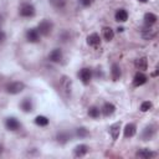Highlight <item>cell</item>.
<instances>
[{
    "label": "cell",
    "mask_w": 159,
    "mask_h": 159,
    "mask_svg": "<svg viewBox=\"0 0 159 159\" xmlns=\"http://www.w3.org/2000/svg\"><path fill=\"white\" fill-rule=\"evenodd\" d=\"M52 27H53L52 22H51L50 20H47V19H43L41 22H39V25H37V31L40 32V35L47 36V35L52 31Z\"/></svg>",
    "instance_id": "obj_1"
},
{
    "label": "cell",
    "mask_w": 159,
    "mask_h": 159,
    "mask_svg": "<svg viewBox=\"0 0 159 159\" xmlns=\"http://www.w3.org/2000/svg\"><path fill=\"white\" fill-rule=\"evenodd\" d=\"M24 88H25L24 82L16 81V82H11V83H9V84L6 86V92L10 93V94H17V93L22 92Z\"/></svg>",
    "instance_id": "obj_2"
},
{
    "label": "cell",
    "mask_w": 159,
    "mask_h": 159,
    "mask_svg": "<svg viewBox=\"0 0 159 159\" xmlns=\"http://www.w3.org/2000/svg\"><path fill=\"white\" fill-rule=\"evenodd\" d=\"M19 12H20V15L24 16V17H31V16L35 15V7H34V5H31V4H29V2H25V4H22V5L20 6Z\"/></svg>",
    "instance_id": "obj_3"
},
{
    "label": "cell",
    "mask_w": 159,
    "mask_h": 159,
    "mask_svg": "<svg viewBox=\"0 0 159 159\" xmlns=\"http://www.w3.org/2000/svg\"><path fill=\"white\" fill-rule=\"evenodd\" d=\"M61 89L63 92V94L66 97H68L71 94V89H72V81L71 78H68L67 76H63L61 80Z\"/></svg>",
    "instance_id": "obj_4"
},
{
    "label": "cell",
    "mask_w": 159,
    "mask_h": 159,
    "mask_svg": "<svg viewBox=\"0 0 159 159\" xmlns=\"http://www.w3.org/2000/svg\"><path fill=\"white\" fill-rule=\"evenodd\" d=\"M26 39L30 42H39L40 41V32L37 31V29H29L26 31Z\"/></svg>",
    "instance_id": "obj_5"
},
{
    "label": "cell",
    "mask_w": 159,
    "mask_h": 159,
    "mask_svg": "<svg viewBox=\"0 0 159 159\" xmlns=\"http://www.w3.org/2000/svg\"><path fill=\"white\" fill-rule=\"evenodd\" d=\"M78 76H80L81 81H82L84 84H88L89 81L92 80V71H91L89 68H82V70L80 71Z\"/></svg>",
    "instance_id": "obj_6"
},
{
    "label": "cell",
    "mask_w": 159,
    "mask_h": 159,
    "mask_svg": "<svg viewBox=\"0 0 159 159\" xmlns=\"http://www.w3.org/2000/svg\"><path fill=\"white\" fill-rule=\"evenodd\" d=\"M138 158H142V159H150V158H154L157 155V153L152 152L150 149L148 148H143V149H139L135 154Z\"/></svg>",
    "instance_id": "obj_7"
},
{
    "label": "cell",
    "mask_w": 159,
    "mask_h": 159,
    "mask_svg": "<svg viewBox=\"0 0 159 159\" xmlns=\"http://www.w3.org/2000/svg\"><path fill=\"white\" fill-rule=\"evenodd\" d=\"M5 125H6V128H7L9 130H17V129L20 128V123H19V120H17L16 118H14V117H9V118H6V120H5Z\"/></svg>",
    "instance_id": "obj_8"
},
{
    "label": "cell",
    "mask_w": 159,
    "mask_h": 159,
    "mask_svg": "<svg viewBox=\"0 0 159 159\" xmlns=\"http://www.w3.org/2000/svg\"><path fill=\"white\" fill-rule=\"evenodd\" d=\"M155 35H157L155 30H153L150 26H147L145 25V27L142 29V37L144 40H152V39L155 37Z\"/></svg>",
    "instance_id": "obj_9"
},
{
    "label": "cell",
    "mask_w": 159,
    "mask_h": 159,
    "mask_svg": "<svg viewBox=\"0 0 159 159\" xmlns=\"http://www.w3.org/2000/svg\"><path fill=\"white\" fill-rule=\"evenodd\" d=\"M147 81H148V77L143 72H138V73H135V76L133 78V84L139 87V86H143Z\"/></svg>",
    "instance_id": "obj_10"
},
{
    "label": "cell",
    "mask_w": 159,
    "mask_h": 159,
    "mask_svg": "<svg viewBox=\"0 0 159 159\" xmlns=\"http://www.w3.org/2000/svg\"><path fill=\"white\" fill-rule=\"evenodd\" d=\"M114 17L118 22H125L128 20V11L125 9H118L114 14Z\"/></svg>",
    "instance_id": "obj_11"
},
{
    "label": "cell",
    "mask_w": 159,
    "mask_h": 159,
    "mask_svg": "<svg viewBox=\"0 0 159 159\" xmlns=\"http://www.w3.org/2000/svg\"><path fill=\"white\" fill-rule=\"evenodd\" d=\"M62 56L63 55H62V51L60 48H53L48 55V60L52 62H60L62 60Z\"/></svg>",
    "instance_id": "obj_12"
},
{
    "label": "cell",
    "mask_w": 159,
    "mask_h": 159,
    "mask_svg": "<svg viewBox=\"0 0 159 159\" xmlns=\"http://www.w3.org/2000/svg\"><path fill=\"white\" fill-rule=\"evenodd\" d=\"M135 132H137V127L133 123H128L123 129V134L125 138H132L135 134Z\"/></svg>",
    "instance_id": "obj_13"
},
{
    "label": "cell",
    "mask_w": 159,
    "mask_h": 159,
    "mask_svg": "<svg viewBox=\"0 0 159 159\" xmlns=\"http://www.w3.org/2000/svg\"><path fill=\"white\" fill-rule=\"evenodd\" d=\"M87 152H88V145H86V144H80V145H77V147L73 149V154H75V157H77V158H81V157L86 155Z\"/></svg>",
    "instance_id": "obj_14"
},
{
    "label": "cell",
    "mask_w": 159,
    "mask_h": 159,
    "mask_svg": "<svg viewBox=\"0 0 159 159\" xmlns=\"http://www.w3.org/2000/svg\"><path fill=\"white\" fill-rule=\"evenodd\" d=\"M87 43L89 46H93V47H97L99 43H101V37L98 34H91L88 37H87Z\"/></svg>",
    "instance_id": "obj_15"
},
{
    "label": "cell",
    "mask_w": 159,
    "mask_h": 159,
    "mask_svg": "<svg viewBox=\"0 0 159 159\" xmlns=\"http://www.w3.org/2000/svg\"><path fill=\"white\" fill-rule=\"evenodd\" d=\"M134 66L137 67V70L145 71L148 68V60H147V57H139V58H137L135 62H134Z\"/></svg>",
    "instance_id": "obj_16"
},
{
    "label": "cell",
    "mask_w": 159,
    "mask_h": 159,
    "mask_svg": "<svg viewBox=\"0 0 159 159\" xmlns=\"http://www.w3.org/2000/svg\"><path fill=\"white\" fill-rule=\"evenodd\" d=\"M154 133H155V130H154V128H153L152 125L145 127V128L143 129V133H142L143 140H150V139L154 137Z\"/></svg>",
    "instance_id": "obj_17"
},
{
    "label": "cell",
    "mask_w": 159,
    "mask_h": 159,
    "mask_svg": "<svg viewBox=\"0 0 159 159\" xmlns=\"http://www.w3.org/2000/svg\"><path fill=\"white\" fill-rule=\"evenodd\" d=\"M119 130H120V122H117L109 127V134L114 140L119 137Z\"/></svg>",
    "instance_id": "obj_18"
},
{
    "label": "cell",
    "mask_w": 159,
    "mask_h": 159,
    "mask_svg": "<svg viewBox=\"0 0 159 159\" xmlns=\"http://www.w3.org/2000/svg\"><path fill=\"white\" fill-rule=\"evenodd\" d=\"M157 20H158V17H157V15L153 14V12H147V14L144 15V24H145L147 26L154 25V24L157 22Z\"/></svg>",
    "instance_id": "obj_19"
},
{
    "label": "cell",
    "mask_w": 159,
    "mask_h": 159,
    "mask_svg": "<svg viewBox=\"0 0 159 159\" xmlns=\"http://www.w3.org/2000/svg\"><path fill=\"white\" fill-rule=\"evenodd\" d=\"M111 75H112V80L113 81H118L120 78V67L117 65V63H113L112 65V68H111Z\"/></svg>",
    "instance_id": "obj_20"
},
{
    "label": "cell",
    "mask_w": 159,
    "mask_h": 159,
    "mask_svg": "<svg viewBox=\"0 0 159 159\" xmlns=\"http://www.w3.org/2000/svg\"><path fill=\"white\" fill-rule=\"evenodd\" d=\"M114 111H116V107L112 104V103H109V102H106L104 104H103V107H102V113L104 114V116H111V114H113L114 113Z\"/></svg>",
    "instance_id": "obj_21"
},
{
    "label": "cell",
    "mask_w": 159,
    "mask_h": 159,
    "mask_svg": "<svg viewBox=\"0 0 159 159\" xmlns=\"http://www.w3.org/2000/svg\"><path fill=\"white\" fill-rule=\"evenodd\" d=\"M20 107H21V109L24 112H31L32 111V102H31V99L30 98H24L21 104H20Z\"/></svg>",
    "instance_id": "obj_22"
},
{
    "label": "cell",
    "mask_w": 159,
    "mask_h": 159,
    "mask_svg": "<svg viewBox=\"0 0 159 159\" xmlns=\"http://www.w3.org/2000/svg\"><path fill=\"white\" fill-rule=\"evenodd\" d=\"M103 37H104L106 41L113 40V37H114V31H113L111 27H108V26L103 27Z\"/></svg>",
    "instance_id": "obj_23"
},
{
    "label": "cell",
    "mask_w": 159,
    "mask_h": 159,
    "mask_svg": "<svg viewBox=\"0 0 159 159\" xmlns=\"http://www.w3.org/2000/svg\"><path fill=\"white\" fill-rule=\"evenodd\" d=\"M35 123H36L37 125H40V127H45V125L48 124V119H47V117H45V116H37V117L35 118Z\"/></svg>",
    "instance_id": "obj_24"
},
{
    "label": "cell",
    "mask_w": 159,
    "mask_h": 159,
    "mask_svg": "<svg viewBox=\"0 0 159 159\" xmlns=\"http://www.w3.org/2000/svg\"><path fill=\"white\" fill-rule=\"evenodd\" d=\"M50 4L56 9H62L66 5V0H50Z\"/></svg>",
    "instance_id": "obj_25"
},
{
    "label": "cell",
    "mask_w": 159,
    "mask_h": 159,
    "mask_svg": "<svg viewBox=\"0 0 159 159\" xmlns=\"http://www.w3.org/2000/svg\"><path fill=\"white\" fill-rule=\"evenodd\" d=\"M76 135L80 137V138H86L88 135V130L84 127H80V128L76 129Z\"/></svg>",
    "instance_id": "obj_26"
},
{
    "label": "cell",
    "mask_w": 159,
    "mask_h": 159,
    "mask_svg": "<svg viewBox=\"0 0 159 159\" xmlns=\"http://www.w3.org/2000/svg\"><path fill=\"white\" fill-rule=\"evenodd\" d=\"M70 138H71V134L65 133V132H62V133H60V134L57 135V140H58L60 143H66Z\"/></svg>",
    "instance_id": "obj_27"
},
{
    "label": "cell",
    "mask_w": 159,
    "mask_h": 159,
    "mask_svg": "<svg viewBox=\"0 0 159 159\" xmlns=\"http://www.w3.org/2000/svg\"><path fill=\"white\" fill-rule=\"evenodd\" d=\"M88 114H89V117H92V118H98V117H99V108H97V107H91V108L88 109Z\"/></svg>",
    "instance_id": "obj_28"
},
{
    "label": "cell",
    "mask_w": 159,
    "mask_h": 159,
    "mask_svg": "<svg viewBox=\"0 0 159 159\" xmlns=\"http://www.w3.org/2000/svg\"><path fill=\"white\" fill-rule=\"evenodd\" d=\"M152 107H153L152 102H149V101H144V102L140 104V111H142V112H148L149 109H152Z\"/></svg>",
    "instance_id": "obj_29"
},
{
    "label": "cell",
    "mask_w": 159,
    "mask_h": 159,
    "mask_svg": "<svg viewBox=\"0 0 159 159\" xmlns=\"http://www.w3.org/2000/svg\"><path fill=\"white\" fill-rule=\"evenodd\" d=\"M78 1H80V4L82 6H89L93 2V0H78Z\"/></svg>",
    "instance_id": "obj_30"
},
{
    "label": "cell",
    "mask_w": 159,
    "mask_h": 159,
    "mask_svg": "<svg viewBox=\"0 0 159 159\" xmlns=\"http://www.w3.org/2000/svg\"><path fill=\"white\" fill-rule=\"evenodd\" d=\"M5 40V34L2 31H0V42H2Z\"/></svg>",
    "instance_id": "obj_31"
},
{
    "label": "cell",
    "mask_w": 159,
    "mask_h": 159,
    "mask_svg": "<svg viewBox=\"0 0 159 159\" xmlns=\"http://www.w3.org/2000/svg\"><path fill=\"white\" fill-rule=\"evenodd\" d=\"M117 30H118V32H122V31H123V30H124V29H123V27H118V29H117Z\"/></svg>",
    "instance_id": "obj_32"
},
{
    "label": "cell",
    "mask_w": 159,
    "mask_h": 159,
    "mask_svg": "<svg viewBox=\"0 0 159 159\" xmlns=\"http://www.w3.org/2000/svg\"><path fill=\"white\" fill-rule=\"evenodd\" d=\"M138 1H140V2H147L148 0H138Z\"/></svg>",
    "instance_id": "obj_33"
}]
</instances>
